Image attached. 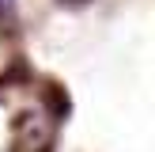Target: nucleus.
<instances>
[{"label": "nucleus", "mask_w": 155, "mask_h": 152, "mask_svg": "<svg viewBox=\"0 0 155 152\" xmlns=\"http://www.w3.org/2000/svg\"><path fill=\"white\" fill-rule=\"evenodd\" d=\"M53 148V126L38 114H27L15 133V152H49Z\"/></svg>", "instance_id": "f257e3e1"}, {"label": "nucleus", "mask_w": 155, "mask_h": 152, "mask_svg": "<svg viewBox=\"0 0 155 152\" xmlns=\"http://www.w3.org/2000/svg\"><path fill=\"white\" fill-rule=\"evenodd\" d=\"M15 23V0H0V27Z\"/></svg>", "instance_id": "f03ea898"}]
</instances>
